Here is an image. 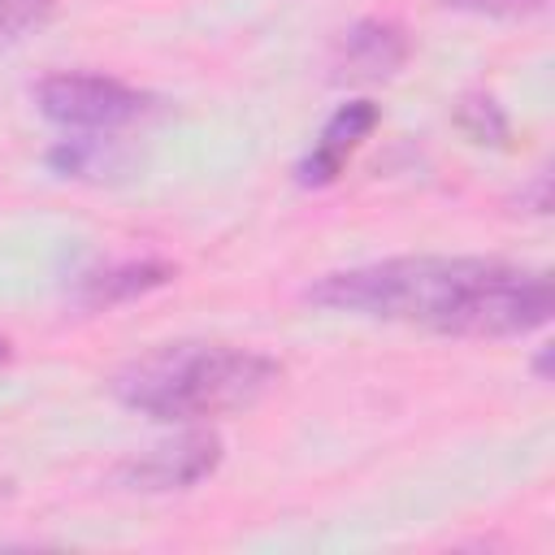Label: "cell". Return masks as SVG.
<instances>
[{
  "mask_svg": "<svg viewBox=\"0 0 555 555\" xmlns=\"http://www.w3.org/2000/svg\"><path fill=\"white\" fill-rule=\"evenodd\" d=\"M304 304L442 338H525L551 321V278L499 256H390L321 273Z\"/></svg>",
  "mask_w": 555,
  "mask_h": 555,
  "instance_id": "1",
  "label": "cell"
},
{
  "mask_svg": "<svg viewBox=\"0 0 555 555\" xmlns=\"http://www.w3.org/2000/svg\"><path fill=\"white\" fill-rule=\"evenodd\" d=\"M282 382V364L230 343H160L126 360L108 390L121 408L160 425H199L256 408Z\"/></svg>",
  "mask_w": 555,
  "mask_h": 555,
  "instance_id": "2",
  "label": "cell"
},
{
  "mask_svg": "<svg viewBox=\"0 0 555 555\" xmlns=\"http://www.w3.org/2000/svg\"><path fill=\"white\" fill-rule=\"evenodd\" d=\"M35 104L48 121H56L61 130H74V134H113L152 113L147 91H139L113 74H91V69H61V74L39 78Z\"/></svg>",
  "mask_w": 555,
  "mask_h": 555,
  "instance_id": "3",
  "label": "cell"
},
{
  "mask_svg": "<svg viewBox=\"0 0 555 555\" xmlns=\"http://www.w3.org/2000/svg\"><path fill=\"white\" fill-rule=\"evenodd\" d=\"M221 438L208 429H186L169 442H156L143 455H130L117 464V486L126 490H143V494H173V490H191L199 481H208L221 468Z\"/></svg>",
  "mask_w": 555,
  "mask_h": 555,
  "instance_id": "4",
  "label": "cell"
},
{
  "mask_svg": "<svg viewBox=\"0 0 555 555\" xmlns=\"http://www.w3.org/2000/svg\"><path fill=\"white\" fill-rule=\"evenodd\" d=\"M408 56H412V43L399 22L360 17L338 35L330 65L338 82H382V78H395L408 65Z\"/></svg>",
  "mask_w": 555,
  "mask_h": 555,
  "instance_id": "5",
  "label": "cell"
},
{
  "mask_svg": "<svg viewBox=\"0 0 555 555\" xmlns=\"http://www.w3.org/2000/svg\"><path fill=\"white\" fill-rule=\"evenodd\" d=\"M173 278H178V264L165 260V256L113 260V264L82 269V273L74 278L69 299H74L82 312H108V308H121V304H130V299H143V295L169 286Z\"/></svg>",
  "mask_w": 555,
  "mask_h": 555,
  "instance_id": "6",
  "label": "cell"
},
{
  "mask_svg": "<svg viewBox=\"0 0 555 555\" xmlns=\"http://www.w3.org/2000/svg\"><path fill=\"white\" fill-rule=\"evenodd\" d=\"M382 108L373 100H351L343 104L317 134V143L308 147V156L295 165V182L299 186H330L338 182V173L347 169V160L356 156V147L377 130Z\"/></svg>",
  "mask_w": 555,
  "mask_h": 555,
  "instance_id": "7",
  "label": "cell"
},
{
  "mask_svg": "<svg viewBox=\"0 0 555 555\" xmlns=\"http://www.w3.org/2000/svg\"><path fill=\"white\" fill-rule=\"evenodd\" d=\"M56 17V0H0V48L39 35Z\"/></svg>",
  "mask_w": 555,
  "mask_h": 555,
  "instance_id": "8",
  "label": "cell"
},
{
  "mask_svg": "<svg viewBox=\"0 0 555 555\" xmlns=\"http://www.w3.org/2000/svg\"><path fill=\"white\" fill-rule=\"evenodd\" d=\"M455 121H460V130H464L468 139H477V143H494V147L507 143V113L499 108L494 95H468V100L460 104Z\"/></svg>",
  "mask_w": 555,
  "mask_h": 555,
  "instance_id": "9",
  "label": "cell"
},
{
  "mask_svg": "<svg viewBox=\"0 0 555 555\" xmlns=\"http://www.w3.org/2000/svg\"><path fill=\"white\" fill-rule=\"evenodd\" d=\"M455 13H473V17H499V22H520L542 13L551 0H442Z\"/></svg>",
  "mask_w": 555,
  "mask_h": 555,
  "instance_id": "10",
  "label": "cell"
},
{
  "mask_svg": "<svg viewBox=\"0 0 555 555\" xmlns=\"http://www.w3.org/2000/svg\"><path fill=\"white\" fill-rule=\"evenodd\" d=\"M520 204H533V212H546L551 208V173H538L529 191H520Z\"/></svg>",
  "mask_w": 555,
  "mask_h": 555,
  "instance_id": "11",
  "label": "cell"
},
{
  "mask_svg": "<svg viewBox=\"0 0 555 555\" xmlns=\"http://www.w3.org/2000/svg\"><path fill=\"white\" fill-rule=\"evenodd\" d=\"M533 377H538V382H551V347H538V356H533Z\"/></svg>",
  "mask_w": 555,
  "mask_h": 555,
  "instance_id": "12",
  "label": "cell"
},
{
  "mask_svg": "<svg viewBox=\"0 0 555 555\" xmlns=\"http://www.w3.org/2000/svg\"><path fill=\"white\" fill-rule=\"evenodd\" d=\"M9 360H13V343H9V338H4V334H0V369H4V364H9Z\"/></svg>",
  "mask_w": 555,
  "mask_h": 555,
  "instance_id": "13",
  "label": "cell"
},
{
  "mask_svg": "<svg viewBox=\"0 0 555 555\" xmlns=\"http://www.w3.org/2000/svg\"><path fill=\"white\" fill-rule=\"evenodd\" d=\"M9 494H13V486H9V481H0V503H9Z\"/></svg>",
  "mask_w": 555,
  "mask_h": 555,
  "instance_id": "14",
  "label": "cell"
}]
</instances>
